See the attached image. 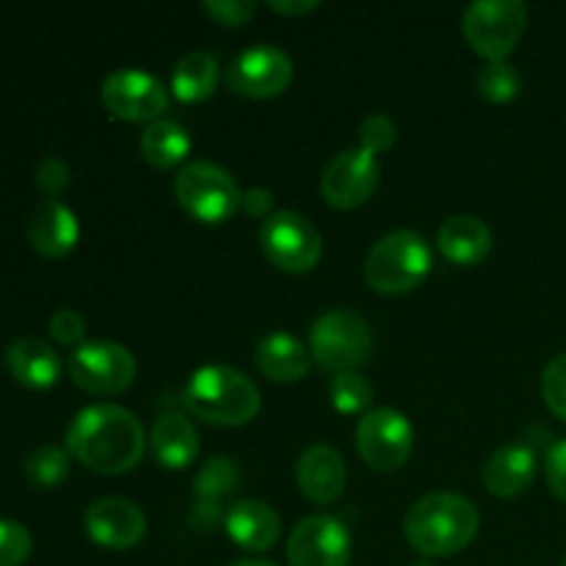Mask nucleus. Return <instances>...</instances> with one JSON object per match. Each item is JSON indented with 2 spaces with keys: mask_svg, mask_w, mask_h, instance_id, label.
I'll list each match as a JSON object with an SVG mask.
<instances>
[{
  "mask_svg": "<svg viewBox=\"0 0 566 566\" xmlns=\"http://www.w3.org/2000/svg\"><path fill=\"white\" fill-rule=\"evenodd\" d=\"M182 403L210 426H247L258 418L263 398L258 385L230 365H202L191 374Z\"/></svg>",
  "mask_w": 566,
  "mask_h": 566,
  "instance_id": "nucleus-3",
  "label": "nucleus"
},
{
  "mask_svg": "<svg viewBox=\"0 0 566 566\" xmlns=\"http://www.w3.org/2000/svg\"><path fill=\"white\" fill-rule=\"evenodd\" d=\"M545 473H547V484H551L553 495L566 503V437L547 451Z\"/></svg>",
  "mask_w": 566,
  "mask_h": 566,
  "instance_id": "nucleus-36",
  "label": "nucleus"
},
{
  "mask_svg": "<svg viewBox=\"0 0 566 566\" xmlns=\"http://www.w3.org/2000/svg\"><path fill=\"white\" fill-rule=\"evenodd\" d=\"M224 528L230 539L249 553L271 551L282 536V523L274 509L254 497L238 501L227 509Z\"/></svg>",
  "mask_w": 566,
  "mask_h": 566,
  "instance_id": "nucleus-18",
  "label": "nucleus"
},
{
  "mask_svg": "<svg viewBox=\"0 0 566 566\" xmlns=\"http://www.w3.org/2000/svg\"><path fill=\"white\" fill-rule=\"evenodd\" d=\"M241 481L243 473L235 459L213 457L199 468L197 479H193V495L205 503H221L241 486Z\"/></svg>",
  "mask_w": 566,
  "mask_h": 566,
  "instance_id": "nucleus-26",
  "label": "nucleus"
},
{
  "mask_svg": "<svg viewBox=\"0 0 566 566\" xmlns=\"http://www.w3.org/2000/svg\"><path fill=\"white\" fill-rule=\"evenodd\" d=\"M142 155L155 169H175L191 153V133L175 119H158L144 127L142 133Z\"/></svg>",
  "mask_w": 566,
  "mask_h": 566,
  "instance_id": "nucleus-24",
  "label": "nucleus"
},
{
  "mask_svg": "<svg viewBox=\"0 0 566 566\" xmlns=\"http://www.w3.org/2000/svg\"><path fill=\"white\" fill-rule=\"evenodd\" d=\"M153 457L166 470H186L199 453V431L193 420L180 412H164L149 434Z\"/></svg>",
  "mask_w": 566,
  "mask_h": 566,
  "instance_id": "nucleus-22",
  "label": "nucleus"
},
{
  "mask_svg": "<svg viewBox=\"0 0 566 566\" xmlns=\"http://www.w3.org/2000/svg\"><path fill=\"white\" fill-rule=\"evenodd\" d=\"M31 531L14 520H0V566H22L31 558Z\"/></svg>",
  "mask_w": 566,
  "mask_h": 566,
  "instance_id": "nucleus-30",
  "label": "nucleus"
},
{
  "mask_svg": "<svg viewBox=\"0 0 566 566\" xmlns=\"http://www.w3.org/2000/svg\"><path fill=\"white\" fill-rule=\"evenodd\" d=\"M72 182V171L59 155H48V158L39 160L36 166V188L44 193L48 199H59L61 193L70 188Z\"/></svg>",
  "mask_w": 566,
  "mask_h": 566,
  "instance_id": "nucleus-33",
  "label": "nucleus"
},
{
  "mask_svg": "<svg viewBox=\"0 0 566 566\" xmlns=\"http://www.w3.org/2000/svg\"><path fill=\"white\" fill-rule=\"evenodd\" d=\"M346 462L326 442L304 448L296 462V481L302 495L315 506H329L346 490Z\"/></svg>",
  "mask_w": 566,
  "mask_h": 566,
  "instance_id": "nucleus-16",
  "label": "nucleus"
},
{
  "mask_svg": "<svg viewBox=\"0 0 566 566\" xmlns=\"http://www.w3.org/2000/svg\"><path fill=\"white\" fill-rule=\"evenodd\" d=\"M99 99H103L105 111L116 119L153 125V122L164 119L171 97L169 88L160 83V77L125 66V70H116L105 77L103 88H99Z\"/></svg>",
  "mask_w": 566,
  "mask_h": 566,
  "instance_id": "nucleus-11",
  "label": "nucleus"
},
{
  "mask_svg": "<svg viewBox=\"0 0 566 566\" xmlns=\"http://www.w3.org/2000/svg\"><path fill=\"white\" fill-rule=\"evenodd\" d=\"M475 86L490 103H512L520 94V75L509 61H486L475 77Z\"/></svg>",
  "mask_w": 566,
  "mask_h": 566,
  "instance_id": "nucleus-29",
  "label": "nucleus"
},
{
  "mask_svg": "<svg viewBox=\"0 0 566 566\" xmlns=\"http://www.w3.org/2000/svg\"><path fill=\"white\" fill-rule=\"evenodd\" d=\"M352 536L337 517H304L287 536V566H348Z\"/></svg>",
  "mask_w": 566,
  "mask_h": 566,
  "instance_id": "nucleus-13",
  "label": "nucleus"
},
{
  "mask_svg": "<svg viewBox=\"0 0 566 566\" xmlns=\"http://www.w3.org/2000/svg\"><path fill=\"white\" fill-rule=\"evenodd\" d=\"M293 81V61L276 44H252L227 70V86L241 97L271 99Z\"/></svg>",
  "mask_w": 566,
  "mask_h": 566,
  "instance_id": "nucleus-12",
  "label": "nucleus"
},
{
  "mask_svg": "<svg viewBox=\"0 0 566 566\" xmlns=\"http://www.w3.org/2000/svg\"><path fill=\"white\" fill-rule=\"evenodd\" d=\"M481 479H484L486 492L503 497V501L523 495L536 479V453L528 446H520V442L497 448L486 459Z\"/></svg>",
  "mask_w": 566,
  "mask_h": 566,
  "instance_id": "nucleus-20",
  "label": "nucleus"
},
{
  "mask_svg": "<svg viewBox=\"0 0 566 566\" xmlns=\"http://www.w3.org/2000/svg\"><path fill=\"white\" fill-rule=\"evenodd\" d=\"M88 539L108 551H130L147 536V517L125 497H99L83 514Z\"/></svg>",
  "mask_w": 566,
  "mask_h": 566,
  "instance_id": "nucleus-15",
  "label": "nucleus"
},
{
  "mask_svg": "<svg viewBox=\"0 0 566 566\" xmlns=\"http://www.w3.org/2000/svg\"><path fill=\"white\" fill-rule=\"evenodd\" d=\"M310 348L291 332H271L254 348V363L265 379L293 385L310 374Z\"/></svg>",
  "mask_w": 566,
  "mask_h": 566,
  "instance_id": "nucleus-21",
  "label": "nucleus"
},
{
  "mask_svg": "<svg viewBox=\"0 0 566 566\" xmlns=\"http://www.w3.org/2000/svg\"><path fill=\"white\" fill-rule=\"evenodd\" d=\"M442 258L453 265H479L492 249V230L475 216H451L437 232Z\"/></svg>",
  "mask_w": 566,
  "mask_h": 566,
  "instance_id": "nucleus-23",
  "label": "nucleus"
},
{
  "mask_svg": "<svg viewBox=\"0 0 566 566\" xmlns=\"http://www.w3.org/2000/svg\"><path fill=\"white\" fill-rule=\"evenodd\" d=\"M318 0H269V9L276 11V14H285V17H307L318 9Z\"/></svg>",
  "mask_w": 566,
  "mask_h": 566,
  "instance_id": "nucleus-39",
  "label": "nucleus"
},
{
  "mask_svg": "<svg viewBox=\"0 0 566 566\" xmlns=\"http://www.w3.org/2000/svg\"><path fill=\"white\" fill-rule=\"evenodd\" d=\"M412 566H434V564H429V562H418V564H412Z\"/></svg>",
  "mask_w": 566,
  "mask_h": 566,
  "instance_id": "nucleus-41",
  "label": "nucleus"
},
{
  "mask_svg": "<svg viewBox=\"0 0 566 566\" xmlns=\"http://www.w3.org/2000/svg\"><path fill=\"white\" fill-rule=\"evenodd\" d=\"M25 235L33 252H39L42 258L59 260L66 258L77 247L81 224H77V216L64 202H59V199H44V202H39L33 208L25 227Z\"/></svg>",
  "mask_w": 566,
  "mask_h": 566,
  "instance_id": "nucleus-17",
  "label": "nucleus"
},
{
  "mask_svg": "<svg viewBox=\"0 0 566 566\" xmlns=\"http://www.w3.org/2000/svg\"><path fill=\"white\" fill-rule=\"evenodd\" d=\"M562 566H566V558H564V564H562Z\"/></svg>",
  "mask_w": 566,
  "mask_h": 566,
  "instance_id": "nucleus-42",
  "label": "nucleus"
},
{
  "mask_svg": "<svg viewBox=\"0 0 566 566\" xmlns=\"http://www.w3.org/2000/svg\"><path fill=\"white\" fill-rule=\"evenodd\" d=\"M70 462L72 457L64 448L39 446L28 453L22 473H25L28 484L36 486V490H55L70 479Z\"/></svg>",
  "mask_w": 566,
  "mask_h": 566,
  "instance_id": "nucleus-27",
  "label": "nucleus"
},
{
  "mask_svg": "<svg viewBox=\"0 0 566 566\" xmlns=\"http://www.w3.org/2000/svg\"><path fill=\"white\" fill-rule=\"evenodd\" d=\"M50 337L61 346H83V337H86V318H83L77 310L72 307H61L59 313L50 318L48 324Z\"/></svg>",
  "mask_w": 566,
  "mask_h": 566,
  "instance_id": "nucleus-35",
  "label": "nucleus"
},
{
  "mask_svg": "<svg viewBox=\"0 0 566 566\" xmlns=\"http://www.w3.org/2000/svg\"><path fill=\"white\" fill-rule=\"evenodd\" d=\"M219 86V64L205 50L186 53L171 70V92L180 103H202Z\"/></svg>",
  "mask_w": 566,
  "mask_h": 566,
  "instance_id": "nucleus-25",
  "label": "nucleus"
},
{
  "mask_svg": "<svg viewBox=\"0 0 566 566\" xmlns=\"http://www.w3.org/2000/svg\"><path fill=\"white\" fill-rule=\"evenodd\" d=\"M431 271V249L415 230L387 232L365 258V282L381 296H403L426 282Z\"/></svg>",
  "mask_w": 566,
  "mask_h": 566,
  "instance_id": "nucleus-4",
  "label": "nucleus"
},
{
  "mask_svg": "<svg viewBox=\"0 0 566 566\" xmlns=\"http://www.w3.org/2000/svg\"><path fill=\"white\" fill-rule=\"evenodd\" d=\"M542 396L547 409L566 423V352L553 357L542 374Z\"/></svg>",
  "mask_w": 566,
  "mask_h": 566,
  "instance_id": "nucleus-31",
  "label": "nucleus"
},
{
  "mask_svg": "<svg viewBox=\"0 0 566 566\" xmlns=\"http://www.w3.org/2000/svg\"><path fill=\"white\" fill-rule=\"evenodd\" d=\"M396 138H398V127L387 114H370L365 116L363 125H359V144H363L365 153L370 155H379V153H387V149H392Z\"/></svg>",
  "mask_w": 566,
  "mask_h": 566,
  "instance_id": "nucleus-32",
  "label": "nucleus"
},
{
  "mask_svg": "<svg viewBox=\"0 0 566 566\" xmlns=\"http://www.w3.org/2000/svg\"><path fill=\"white\" fill-rule=\"evenodd\" d=\"M481 528L473 501L457 492H431L420 497L403 520L407 542L426 558H448L462 553Z\"/></svg>",
  "mask_w": 566,
  "mask_h": 566,
  "instance_id": "nucleus-2",
  "label": "nucleus"
},
{
  "mask_svg": "<svg viewBox=\"0 0 566 566\" xmlns=\"http://www.w3.org/2000/svg\"><path fill=\"white\" fill-rule=\"evenodd\" d=\"M374 335L368 321L354 310H329L310 329V357L332 374L357 370L368 363Z\"/></svg>",
  "mask_w": 566,
  "mask_h": 566,
  "instance_id": "nucleus-6",
  "label": "nucleus"
},
{
  "mask_svg": "<svg viewBox=\"0 0 566 566\" xmlns=\"http://www.w3.org/2000/svg\"><path fill=\"white\" fill-rule=\"evenodd\" d=\"M230 566H276V564L265 562V558H243V562H232Z\"/></svg>",
  "mask_w": 566,
  "mask_h": 566,
  "instance_id": "nucleus-40",
  "label": "nucleus"
},
{
  "mask_svg": "<svg viewBox=\"0 0 566 566\" xmlns=\"http://www.w3.org/2000/svg\"><path fill=\"white\" fill-rule=\"evenodd\" d=\"M188 523H191V528H197L199 534H210V531L221 523V503L197 501L191 514H188Z\"/></svg>",
  "mask_w": 566,
  "mask_h": 566,
  "instance_id": "nucleus-38",
  "label": "nucleus"
},
{
  "mask_svg": "<svg viewBox=\"0 0 566 566\" xmlns=\"http://www.w3.org/2000/svg\"><path fill=\"white\" fill-rule=\"evenodd\" d=\"M258 238L269 263L287 274H307L321 263V254H324L321 232L296 210L271 213L260 227Z\"/></svg>",
  "mask_w": 566,
  "mask_h": 566,
  "instance_id": "nucleus-8",
  "label": "nucleus"
},
{
  "mask_svg": "<svg viewBox=\"0 0 566 566\" xmlns=\"http://www.w3.org/2000/svg\"><path fill=\"white\" fill-rule=\"evenodd\" d=\"M205 14L227 28H241L258 14V3L252 0H205Z\"/></svg>",
  "mask_w": 566,
  "mask_h": 566,
  "instance_id": "nucleus-34",
  "label": "nucleus"
},
{
  "mask_svg": "<svg viewBox=\"0 0 566 566\" xmlns=\"http://www.w3.org/2000/svg\"><path fill=\"white\" fill-rule=\"evenodd\" d=\"M175 199L191 219L224 224L241 210L243 191L235 177L210 160H191L175 177Z\"/></svg>",
  "mask_w": 566,
  "mask_h": 566,
  "instance_id": "nucleus-5",
  "label": "nucleus"
},
{
  "mask_svg": "<svg viewBox=\"0 0 566 566\" xmlns=\"http://www.w3.org/2000/svg\"><path fill=\"white\" fill-rule=\"evenodd\" d=\"M64 442L72 459L103 475L130 473L142 464L147 451L142 420L116 403H94L81 409L66 426Z\"/></svg>",
  "mask_w": 566,
  "mask_h": 566,
  "instance_id": "nucleus-1",
  "label": "nucleus"
},
{
  "mask_svg": "<svg viewBox=\"0 0 566 566\" xmlns=\"http://www.w3.org/2000/svg\"><path fill=\"white\" fill-rule=\"evenodd\" d=\"M66 374L88 396H119L136 379V357L114 340H92L70 354Z\"/></svg>",
  "mask_w": 566,
  "mask_h": 566,
  "instance_id": "nucleus-9",
  "label": "nucleus"
},
{
  "mask_svg": "<svg viewBox=\"0 0 566 566\" xmlns=\"http://www.w3.org/2000/svg\"><path fill=\"white\" fill-rule=\"evenodd\" d=\"M357 451L370 470L392 473L415 451V426L392 407H376L357 423Z\"/></svg>",
  "mask_w": 566,
  "mask_h": 566,
  "instance_id": "nucleus-10",
  "label": "nucleus"
},
{
  "mask_svg": "<svg viewBox=\"0 0 566 566\" xmlns=\"http://www.w3.org/2000/svg\"><path fill=\"white\" fill-rule=\"evenodd\" d=\"M6 368L28 390H50L61 379V357L39 337H17L6 348Z\"/></svg>",
  "mask_w": 566,
  "mask_h": 566,
  "instance_id": "nucleus-19",
  "label": "nucleus"
},
{
  "mask_svg": "<svg viewBox=\"0 0 566 566\" xmlns=\"http://www.w3.org/2000/svg\"><path fill=\"white\" fill-rule=\"evenodd\" d=\"M379 160L363 147L343 149L321 175V193L337 210H354L368 202L379 188Z\"/></svg>",
  "mask_w": 566,
  "mask_h": 566,
  "instance_id": "nucleus-14",
  "label": "nucleus"
},
{
  "mask_svg": "<svg viewBox=\"0 0 566 566\" xmlns=\"http://www.w3.org/2000/svg\"><path fill=\"white\" fill-rule=\"evenodd\" d=\"M528 22L523 0H475L462 14V33L486 61H506Z\"/></svg>",
  "mask_w": 566,
  "mask_h": 566,
  "instance_id": "nucleus-7",
  "label": "nucleus"
},
{
  "mask_svg": "<svg viewBox=\"0 0 566 566\" xmlns=\"http://www.w3.org/2000/svg\"><path fill=\"white\" fill-rule=\"evenodd\" d=\"M329 401L332 407L343 415L370 412V403H374V385H370L368 376H363L359 370L335 374L329 381Z\"/></svg>",
  "mask_w": 566,
  "mask_h": 566,
  "instance_id": "nucleus-28",
  "label": "nucleus"
},
{
  "mask_svg": "<svg viewBox=\"0 0 566 566\" xmlns=\"http://www.w3.org/2000/svg\"><path fill=\"white\" fill-rule=\"evenodd\" d=\"M241 208L243 213L252 216V219H269L271 208H274V193L263 186L249 188V191H243Z\"/></svg>",
  "mask_w": 566,
  "mask_h": 566,
  "instance_id": "nucleus-37",
  "label": "nucleus"
}]
</instances>
